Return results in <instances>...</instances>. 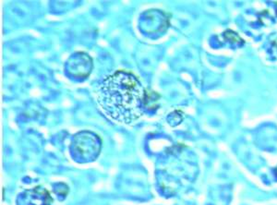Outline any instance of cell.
Returning <instances> with one entry per match:
<instances>
[{"label": "cell", "instance_id": "obj_2", "mask_svg": "<svg viewBox=\"0 0 277 205\" xmlns=\"http://www.w3.org/2000/svg\"><path fill=\"white\" fill-rule=\"evenodd\" d=\"M73 156L80 163H88L97 157L101 143L96 135L89 132H82L76 135L71 146Z\"/></svg>", "mask_w": 277, "mask_h": 205}, {"label": "cell", "instance_id": "obj_4", "mask_svg": "<svg viewBox=\"0 0 277 205\" xmlns=\"http://www.w3.org/2000/svg\"><path fill=\"white\" fill-rule=\"evenodd\" d=\"M224 35H225V39H227L228 41L231 42L233 44H236L238 46L244 44V40L237 33L231 30H228L227 32H225Z\"/></svg>", "mask_w": 277, "mask_h": 205}, {"label": "cell", "instance_id": "obj_5", "mask_svg": "<svg viewBox=\"0 0 277 205\" xmlns=\"http://www.w3.org/2000/svg\"><path fill=\"white\" fill-rule=\"evenodd\" d=\"M183 113L181 112V111H179V110H177V111H175V112H173L170 114V116H173V117H175V118H173V121L170 122V125H171L172 127L173 126H178L179 124L183 120Z\"/></svg>", "mask_w": 277, "mask_h": 205}, {"label": "cell", "instance_id": "obj_3", "mask_svg": "<svg viewBox=\"0 0 277 205\" xmlns=\"http://www.w3.org/2000/svg\"><path fill=\"white\" fill-rule=\"evenodd\" d=\"M92 60L85 53H75L66 64L67 74L75 80L82 81L90 75L92 70Z\"/></svg>", "mask_w": 277, "mask_h": 205}, {"label": "cell", "instance_id": "obj_1", "mask_svg": "<svg viewBox=\"0 0 277 205\" xmlns=\"http://www.w3.org/2000/svg\"><path fill=\"white\" fill-rule=\"evenodd\" d=\"M147 91L138 78L130 72L116 71L106 77L98 88V106L115 122L131 124L146 109Z\"/></svg>", "mask_w": 277, "mask_h": 205}, {"label": "cell", "instance_id": "obj_7", "mask_svg": "<svg viewBox=\"0 0 277 205\" xmlns=\"http://www.w3.org/2000/svg\"></svg>", "mask_w": 277, "mask_h": 205}, {"label": "cell", "instance_id": "obj_6", "mask_svg": "<svg viewBox=\"0 0 277 205\" xmlns=\"http://www.w3.org/2000/svg\"><path fill=\"white\" fill-rule=\"evenodd\" d=\"M275 173H276V175L277 176V168H275Z\"/></svg>", "mask_w": 277, "mask_h": 205}]
</instances>
